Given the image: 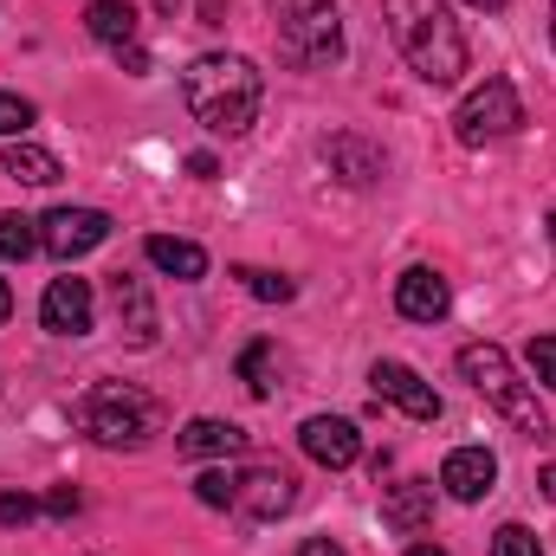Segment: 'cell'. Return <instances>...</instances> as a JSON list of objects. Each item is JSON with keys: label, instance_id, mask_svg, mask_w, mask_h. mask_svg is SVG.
Returning <instances> with one entry per match:
<instances>
[{"label": "cell", "instance_id": "cell-28", "mask_svg": "<svg viewBox=\"0 0 556 556\" xmlns=\"http://www.w3.org/2000/svg\"><path fill=\"white\" fill-rule=\"evenodd\" d=\"M531 369H538V382L556 389V337H538V343H531Z\"/></svg>", "mask_w": 556, "mask_h": 556}, {"label": "cell", "instance_id": "cell-21", "mask_svg": "<svg viewBox=\"0 0 556 556\" xmlns=\"http://www.w3.org/2000/svg\"><path fill=\"white\" fill-rule=\"evenodd\" d=\"M240 382H247L260 402L273 395V389H278V350H273V343H253V350L240 356Z\"/></svg>", "mask_w": 556, "mask_h": 556}, {"label": "cell", "instance_id": "cell-8", "mask_svg": "<svg viewBox=\"0 0 556 556\" xmlns=\"http://www.w3.org/2000/svg\"><path fill=\"white\" fill-rule=\"evenodd\" d=\"M291 505H298V479H291V472H278V466H247V472H233V498H227V511L273 525V518H285Z\"/></svg>", "mask_w": 556, "mask_h": 556}, {"label": "cell", "instance_id": "cell-38", "mask_svg": "<svg viewBox=\"0 0 556 556\" xmlns=\"http://www.w3.org/2000/svg\"><path fill=\"white\" fill-rule=\"evenodd\" d=\"M551 247H556V214H551Z\"/></svg>", "mask_w": 556, "mask_h": 556}, {"label": "cell", "instance_id": "cell-2", "mask_svg": "<svg viewBox=\"0 0 556 556\" xmlns=\"http://www.w3.org/2000/svg\"><path fill=\"white\" fill-rule=\"evenodd\" d=\"M382 20H389V33H395V46L415 65L420 85H433V91L459 85V72H466V33H459V20H453L446 0H382Z\"/></svg>", "mask_w": 556, "mask_h": 556}, {"label": "cell", "instance_id": "cell-23", "mask_svg": "<svg viewBox=\"0 0 556 556\" xmlns=\"http://www.w3.org/2000/svg\"><path fill=\"white\" fill-rule=\"evenodd\" d=\"M233 278H240V285H247L260 304H291V291H298V285H291L285 273H266V266H240Z\"/></svg>", "mask_w": 556, "mask_h": 556}, {"label": "cell", "instance_id": "cell-7", "mask_svg": "<svg viewBox=\"0 0 556 556\" xmlns=\"http://www.w3.org/2000/svg\"><path fill=\"white\" fill-rule=\"evenodd\" d=\"M111 240V214L104 207H52L46 220H39V247L52 253V260H85V253H98Z\"/></svg>", "mask_w": 556, "mask_h": 556}, {"label": "cell", "instance_id": "cell-13", "mask_svg": "<svg viewBox=\"0 0 556 556\" xmlns=\"http://www.w3.org/2000/svg\"><path fill=\"white\" fill-rule=\"evenodd\" d=\"M440 485H446V498L479 505V498L498 485V459H492L485 446H453V453H446V466H440Z\"/></svg>", "mask_w": 556, "mask_h": 556}, {"label": "cell", "instance_id": "cell-34", "mask_svg": "<svg viewBox=\"0 0 556 556\" xmlns=\"http://www.w3.org/2000/svg\"><path fill=\"white\" fill-rule=\"evenodd\" d=\"M7 311H13V291H7V278H0V324H7Z\"/></svg>", "mask_w": 556, "mask_h": 556}, {"label": "cell", "instance_id": "cell-1", "mask_svg": "<svg viewBox=\"0 0 556 556\" xmlns=\"http://www.w3.org/2000/svg\"><path fill=\"white\" fill-rule=\"evenodd\" d=\"M181 98L194 111L201 130L214 137H247L260 124V104H266V78L253 72V59L240 52H201L181 78Z\"/></svg>", "mask_w": 556, "mask_h": 556}, {"label": "cell", "instance_id": "cell-6", "mask_svg": "<svg viewBox=\"0 0 556 556\" xmlns=\"http://www.w3.org/2000/svg\"><path fill=\"white\" fill-rule=\"evenodd\" d=\"M525 124V104H518V91H511V78H485L466 104H459V117H453V130H459V142H498L511 137Z\"/></svg>", "mask_w": 556, "mask_h": 556}, {"label": "cell", "instance_id": "cell-20", "mask_svg": "<svg viewBox=\"0 0 556 556\" xmlns=\"http://www.w3.org/2000/svg\"><path fill=\"white\" fill-rule=\"evenodd\" d=\"M142 253H149L155 273H168V278H207V253H201L194 240H168V233H155Z\"/></svg>", "mask_w": 556, "mask_h": 556}, {"label": "cell", "instance_id": "cell-33", "mask_svg": "<svg viewBox=\"0 0 556 556\" xmlns=\"http://www.w3.org/2000/svg\"><path fill=\"white\" fill-rule=\"evenodd\" d=\"M538 485H544V498L556 505V466H544V472H538Z\"/></svg>", "mask_w": 556, "mask_h": 556}, {"label": "cell", "instance_id": "cell-5", "mask_svg": "<svg viewBox=\"0 0 556 556\" xmlns=\"http://www.w3.org/2000/svg\"><path fill=\"white\" fill-rule=\"evenodd\" d=\"M266 13H273V39L285 65L324 72L343 59V13L330 0H266Z\"/></svg>", "mask_w": 556, "mask_h": 556}, {"label": "cell", "instance_id": "cell-32", "mask_svg": "<svg viewBox=\"0 0 556 556\" xmlns=\"http://www.w3.org/2000/svg\"><path fill=\"white\" fill-rule=\"evenodd\" d=\"M298 556H350V551H343V544H330V538H311Z\"/></svg>", "mask_w": 556, "mask_h": 556}, {"label": "cell", "instance_id": "cell-22", "mask_svg": "<svg viewBox=\"0 0 556 556\" xmlns=\"http://www.w3.org/2000/svg\"><path fill=\"white\" fill-rule=\"evenodd\" d=\"M33 253H39V220L0 214V260H33Z\"/></svg>", "mask_w": 556, "mask_h": 556}, {"label": "cell", "instance_id": "cell-14", "mask_svg": "<svg viewBox=\"0 0 556 556\" xmlns=\"http://www.w3.org/2000/svg\"><path fill=\"white\" fill-rule=\"evenodd\" d=\"M395 311L415 317V324H440L453 311V285L433 273V266H408V273L395 278Z\"/></svg>", "mask_w": 556, "mask_h": 556}, {"label": "cell", "instance_id": "cell-3", "mask_svg": "<svg viewBox=\"0 0 556 556\" xmlns=\"http://www.w3.org/2000/svg\"><path fill=\"white\" fill-rule=\"evenodd\" d=\"M72 420H78L98 446L137 453V446H149V440L162 433V402L142 395L137 382H98V389H85V395L72 402Z\"/></svg>", "mask_w": 556, "mask_h": 556}, {"label": "cell", "instance_id": "cell-4", "mask_svg": "<svg viewBox=\"0 0 556 556\" xmlns=\"http://www.w3.org/2000/svg\"><path fill=\"white\" fill-rule=\"evenodd\" d=\"M459 376L472 382V395L485 402V408H498V415L511 420L518 433H531V440H551V415H544V402H538V389L511 369V356L498 350V343H466L459 350Z\"/></svg>", "mask_w": 556, "mask_h": 556}, {"label": "cell", "instance_id": "cell-18", "mask_svg": "<svg viewBox=\"0 0 556 556\" xmlns=\"http://www.w3.org/2000/svg\"><path fill=\"white\" fill-rule=\"evenodd\" d=\"M85 33L98 39V46H137V7L130 0H91L85 7Z\"/></svg>", "mask_w": 556, "mask_h": 556}, {"label": "cell", "instance_id": "cell-12", "mask_svg": "<svg viewBox=\"0 0 556 556\" xmlns=\"http://www.w3.org/2000/svg\"><path fill=\"white\" fill-rule=\"evenodd\" d=\"M111 304H117V324H124V343L149 350L162 337V317H155V298L137 273H111Z\"/></svg>", "mask_w": 556, "mask_h": 556}, {"label": "cell", "instance_id": "cell-19", "mask_svg": "<svg viewBox=\"0 0 556 556\" xmlns=\"http://www.w3.org/2000/svg\"><path fill=\"white\" fill-rule=\"evenodd\" d=\"M0 168H7L13 181H26V188H52V181H59V155L39 149V142H7Z\"/></svg>", "mask_w": 556, "mask_h": 556}, {"label": "cell", "instance_id": "cell-24", "mask_svg": "<svg viewBox=\"0 0 556 556\" xmlns=\"http://www.w3.org/2000/svg\"><path fill=\"white\" fill-rule=\"evenodd\" d=\"M33 117H39V111H33V104H26V98H20V91H0V137H26V130H33Z\"/></svg>", "mask_w": 556, "mask_h": 556}, {"label": "cell", "instance_id": "cell-30", "mask_svg": "<svg viewBox=\"0 0 556 556\" xmlns=\"http://www.w3.org/2000/svg\"><path fill=\"white\" fill-rule=\"evenodd\" d=\"M117 65H124L130 78H142V72H149V52H142V39H137V46H117Z\"/></svg>", "mask_w": 556, "mask_h": 556}, {"label": "cell", "instance_id": "cell-27", "mask_svg": "<svg viewBox=\"0 0 556 556\" xmlns=\"http://www.w3.org/2000/svg\"><path fill=\"white\" fill-rule=\"evenodd\" d=\"M33 518H39V505L26 492H0V525H33Z\"/></svg>", "mask_w": 556, "mask_h": 556}, {"label": "cell", "instance_id": "cell-10", "mask_svg": "<svg viewBox=\"0 0 556 556\" xmlns=\"http://www.w3.org/2000/svg\"><path fill=\"white\" fill-rule=\"evenodd\" d=\"M298 440H304V453H311L317 466H330V472H343V466L363 459V433H356V420H343V415H311L298 427Z\"/></svg>", "mask_w": 556, "mask_h": 556}, {"label": "cell", "instance_id": "cell-17", "mask_svg": "<svg viewBox=\"0 0 556 556\" xmlns=\"http://www.w3.org/2000/svg\"><path fill=\"white\" fill-rule=\"evenodd\" d=\"M324 162H330L350 188H369V181H382V168H389V162H382V149H376V142H363V137H330V142H324Z\"/></svg>", "mask_w": 556, "mask_h": 556}, {"label": "cell", "instance_id": "cell-25", "mask_svg": "<svg viewBox=\"0 0 556 556\" xmlns=\"http://www.w3.org/2000/svg\"><path fill=\"white\" fill-rule=\"evenodd\" d=\"M492 556H544V544H538V531H525V525H505V531L492 538Z\"/></svg>", "mask_w": 556, "mask_h": 556}, {"label": "cell", "instance_id": "cell-15", "mask_svg": "<svg viewBox=\"0 0 556 556\" xmlns=\"http://www.w3.org/2000/svg\"><path fill=\"white\" fill-rule=\"evenodd\" d=\"M175 453L181 459H233V453H247V433L233 427V420H188L181 433H175Z\"/></svg>", "mask_w": 556, "mask_h": 556}, {"label": "cell", "instance_id": "cell-37", "mask_svg": "<svg viewBox=\"0 0 556 556\" xmlns=\"http://www.w3.org/2000/svg\"><path fill=\"white\" fill-rule=\"evenodd\" d=\"M551 39H556V0H551Z\"/></svg>", "mask_w": 556, "mask_h": 556}, {"label": "cell", "instance_id": "cell-26", "mask_svg": "<svg viewBox=\"0 0 556 556\" xmlns=\"http://www.w3.org/2000/svg\"><path fill=\"white\" fill-rule=\"evenodd\" d=\"M194 498H201V505H227V498H233V472H227V466H220V472H201V479H194Z\"/></svg>", "mask_w": 556, "mask_h": 556}, {"label": "cell", "instance_id": "cell-31", "mask_svg": "<svg viewBox=\"0 0 556 556\" xmlns=\"http://www.w3.org/2000/svg\"><path fill=\"white\" fill-rule=\"evenodd\" d=\"M188 175H201V181H214V175H220V162H214V155L201 149V155H188Z\"/></svg>", "mask_w": 556, "mask_h": 556}, {"label": "cell", "instance_id": "cell-29", "mask_svg": "<svg viewBox=\"0 0 556 556\" xmlns=\"http://www.w3.org/2000/svg\"><path fill=\"white\" fill-rule=\"evenodd\" d=\"M39 511H52V518H72V511H78V492H72V485H59V492H46V505H39Z\"/></svg>", "mask_w": 556, "mask_h": 556}, {"label": "cell", "instance_id": "cell-11", "mask_svg": "<svg viewBox=\"0 0 556 556\" xmlns=\"http://www.w3.org/2000/svg\"><path fill=\"white\" fill-rule=\"evenodd\" d=\"M369 382H376V402H395L408 420H440V395H433V382H420L408 363H376Z\"/></svg>", "mask_w": 556, "mask_h": 556}, {"label": "cell", "instance_id": "cell-36", "mask_svg": "<svg viewBox=\"0 0 556 556\" xmlns=\"http://www.w3.org/2000/svg\"><path fill=\"white\" fill-rule=\"evenodd\" d=\"M466 7H479V13H492V7H505V0H466Z\"/></svg>", "mask_w": 556, "mask_h": 556}, {"label": "cell", "instance_id": "cell-9", "mask_svg": "<svg viewBox=\"0 0 556 556\" xmlns=\"http://www.w3.org/2000/svg\"><path fill=\"white\" fill-rule=\"evenodd\" d=\"M91 317H98V298H91L85 278H52V285H46V298H39V324H46L52 337H85Z\"/></svg>", "mask_w": 556, "mask_h": 556}, {"label": "cell", "instance_id": "cell-35", "mask_svg": "<svg viewBox=\"0 0 556 556\" xmlns=\"http://www.w3.org/2000/svg\"><path fill=\"white\" fill-rule=\"evenodd\" d=\"M408 556H446L440 544H408Z\"/></svg>", "mask_w": 556, "mask_h": 556}, {"label": "cell", "instance_id": "cell-16", "mask_svg": "<svg viewBox=\"0 0 556 556\" xmlns=\"http://www.w3.org/2000/svg\"><path fill=\"white\" fill-rule=\"evenodd\" d=\"M382 525L395 531H427L433 525V485L427 479H402V485H382Z\"/></svg>", "mask_w": 556, "mask_h": 556}]
</instances>
